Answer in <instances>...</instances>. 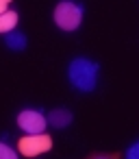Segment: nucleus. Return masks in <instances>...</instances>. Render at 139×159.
Listing matches in <instances>:
<instances>
[{"instance_id": "39448f33", "label": "nucleus", "mask_w": 139, "mask_h": 159, "mask_svg": "<svg viewBox=\"0 0 139 159\" xmlns=\"http://www.w3.org/2000/svg\"><path fill=\"white\" fill-rule=\"evenodd\" d=\"M48 122H50L54 129H65V126L72 122V113H70L67 109L59 107V109L50 111V116H48Z\"/></svg>"}, {"instance_id": "7ed1b4c3", "label": "nucleus", "mask_w": 139, "mask_h": 159, "mask_svg": "<svg viewBox=\"0 0 139 159\" xmlns=\"http://www.w3.org/2000/svg\"><path fill=\"white\" fill-rule=\"evenodd\" d=\"M20 152L24 157H37V155H44L52 148V139L46 135V133H28L26 137L20 139Z\"/></svg>"}, {"instance_id": "f03ea898", "label": "nucleus", "mask_w": 139, "mask_h": 159, "mask_svg": "<svg viewBox=\"0 0 139 159\" xmlns=\"http://www.w3.org/2000/svg\"><path fill=\"white\" fill-rule=\"evenodd\" d=\"M83 22V7L74 0H61L54 7V24L63 31H74Z\"/></svg>"}, {"instance_id": "423d86ee", "label": "nucleus", "mask_w": 139, "mask_h": 159, "mask_svg": "<svg viewBox=\"0 0 139 159\" xmlns=\"http://www.w3.org/2000/svg\"><path fill=\"white\" fill-rule=\"evenodd\" d=\"M15 26H18V13H15V11L7 9V11L0 13V33L7 35V33L15 31Z\"/></svg>"}, {"instance_id": "6e6552de", "label": "nucleus", "mask_w": 139, "mask_h": 159, "mask_svg": "<svg viewBox=\"0 0 139 159\" xmlns=\"http://www.w3.org/2000/svg\"><path fill=\"white\" fill-rule=\"evenodd\" d=\"M15 157H18V152L11 146H7L5 142H0V159H15Z\"/></svg>"}, {"instance_id": "9b49d317", "label": "nucleus", "mask_w": 139, "mask_h": 159, "mask_svg": "<svg viewBox=\"0 0 139 159\" xmlns=\"http://www.w3.org/2000/svg\"><path fill=\"white\" fill-rule=\"evenodd\" d=\"M2 2H7V5H9V2H11V0H2Z\"/></svg>"}, {"instance_id": "1a4fd4ad", "label": "nucleus", "mask_w": 139, "mask_h": 159, "mask_svg": "<svg viewBox=\"0 0 139 159\" xmlns=\"http://www.w3.org/2000/svg\"><path fill=\"white\" fill-rule=\"evenodd\" d=\"M126 157H128V159H139V142H135V144L126 150Z\"/></svg>"}, {"instance_id": "f257e3e1", "label": "nucleus", "mask_w": 139, "mask_h": 159, "mask_svg": "<svg viewBox=\"0 0 139 159\" xmlns=\"http://www.w3.org/2000/svg\"><path fill=\"white\" fill-rule=\"evenodd\" d=\"M67 79L78 92H93L98 83V63L89 59H74L67 68Z\"/></svg>"}, {"instance_id": "9d476101", "label": "nucleus", "mask_w": 139, "mask_h": 159, "mask_svg": "<svg viewBox=\"0 0 139 159\" xmlns=\"http://www.w3.org/2000/svg\"><path fill=\"white\" fill-rule=\"evenodd\" d=\"M7 7H9V5H7V2H2V0H0V13H2V11H7Z\"/></svg>"}, {"instance_id": "0eeeda50", "label": "nucleus", "mask_w": 139, "mask_h": 159, "mask_svg": "<svg viewBox=\"0 0 139 159\" xmlns=\"http://www.w3.org/2000/svg\"><path fill=\"white\" fill-rule=\"evenodd\" d=\"M5 42H7V46H9L11 50H22V48L26 46V35L20 33V31H11V33H7Z\"/></svg>"}, {"instance_id": "20e7f679", "label": "nucleus", "mask_w": 139, "mask_h": 159, "mask_svg": "<svg viewBox=\"0 0 139 159\" xmlns=\"http://www.w3.org/2000/svg\"><path fill=\"white\" fill-rule=\"evenodd\" d=\"M18 126L24 133H44V129L48 126V118L41 111L24 109V111L18 113Z\"/></svg>"}]
</instances>
